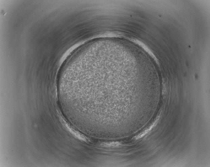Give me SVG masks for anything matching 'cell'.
<instances>
[{
  "label": "cell",
  "instance_id": "6da1fadb",
  "mask_svg": "<svg viewBox=\"0 0 210 167\" xmlns=\"http://www.w3.org/2000/svg\"><path fill=\"white\" fill-rule=\"evenodd\" d=\"M158 120V119H156V121H155L152 123L151 124V125L147 127V128L143 131L142 132L135 136L133 138V139H134V140H137L143 137L154 128L155 126L157 124Z\"/></svg>",
  "mask_w": 210,
  "mask_h": 167
},
{
  "label": "cell",
  "instance_id": "7a4b0ae2",
  "mask_svg": "<svg viewBox=\"0 0 210 167\" xmlns=\"http://www.w3.org/2000/svg\"><path fill=\"white\" fill-rule=\"evenodd\" d=\"M100 145L101 146L105 148H113L120 146L121 144L119 142H101Z\"/></svg>",
  "mask_w": 210,
  "mask_h": 167
}]
</instances>
